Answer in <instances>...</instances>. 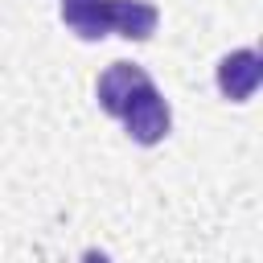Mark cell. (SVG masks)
Instances as JSON below:
<instances>
[{
    "label": "cell",
    "instance_id": "obj_1",
    "mask_svg": "<svg viewBox=\"0 0 263 263\" xmlns=\"http://www.w3.org/2000/svg\"><path fill=\"white\" fill-rule=\"evenodd\" d=\"M119 119H123V127H127V136H132L136 144H160V140L168 136V123H173L168 103H164V95L156 90V82H148V86L127 103V111H123Z\"/></svg>",
    "mask_w": 263,
    "mask_h": 263
},
{
    "label": "cell",
    "instance_id": "obj_2",
    "mask_svg": "<svg viewBox=\"0 0 263 263\" xmlns=\"http://www.w3.org/2000/svg\"><path fill=\"white\" fill-rule=\"evenodd\" d=\"M152 78H148V70L144 66H136V62H111L103 74H99V86H95V95H99V107L107 111V115H123L127 111V103L148 86Z\"/></svg>",
    "mask_w": 263,
    "mask_h": 263
},
{
    "label": "cell",
    "instance_id": "obj_3",
    "mask_svg": "<svg viewBox=\"0 0 263 263\" xmlns=\"http://www.w3.org/2000/svg\"><path fill=\"white\" fill-rule=\"evenodd\" d=\"M263 82V58L255 49H234L218 62V90L230 103H247Z\"/></svg>",
    "mask_w": 263,
    "mask_h": 263
},
{
    "label": "cell",
    "instance_id": "obj_4",
    "mask_svg": "<svg viewBox=\"0 0 263 263\" xmlns=\"http://www.w3.org/2000/svg\"><path fill=\"white\" fill-rule=\"evenodd\" d=\"M62 21L82 41H99L111 33V0H62Z\"/></svg>",
    "mask_w": 263,
    "mask_h": 263
},
{
    "label": "cell",
    "instance_id": "obj_5",
    "mask_svg": "<svg viewBox=\"0 0 263 263\" xmlns=\"http://www.w3.org/2000/svg\"><path fill=\"white\" fill-rule=\"evenodd\" d=\"M160 12L148 0H111V33L127 37V41H148L156 33Z\"/></svg>",
    "mask_w": 263,
    "mask_h": 263
},
{
    "label": "cell",
    "instance_id": "obj_6",
    "mask_svg": "<svg viewBox=\"0 0 263 263\" xmlns=\"http://www.w3.org/2000/svg\"><path fill=\"white\" fill-rule=\"evenodd\" d=\"M82 263H111V259H107L103 251H86V255H82Z\"/></svg>",
    "mask_w": 263,
    "mask_h": 263
}]
</instances>
